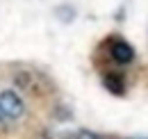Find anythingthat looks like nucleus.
Masks as SVG:
<instances>
[{
    "label": "nucleus",
    "instance_id": "2",
    "mask_svg": "<svg viewBox=\"0 0 148 139\" xmlns=\"http://www.w3.org/2000/svg\"><path fill=\"white\" fill-rule=\"evenodd\" d=\"M110 55H112V59H114L116 64L125 66V64H130V62L134 59V48L130 46L128 41H123V39H116V41L110 46Z\"/></svg>",
    "mask_w": 148,
    "mask_h": 139
},
{
    "label": "nucleus",
    "instance_id": "3",
    "mask_svg": "<svg viewBox=\"0 0 148 139\" xmlns=\"http://www.w3.org/2000/svg\"><path fill=\"white\" fill-rule=\"evenodd\" d=\"M103 82H105V89H107V91H112L114 96H123V94H125L123 78H121V75H116V73H107Z\"/></svg>",
    "mask_w": 148,
    "mask_h": 139
},
{
    "label": "nucleus",
    "instance_id": "4",
    "mask_svg": "<svg viewBox=\"0 0 148 139\" xmlns=\"http://www.w3.org/2000/svg\"><path fill=\"white\" fill-rule=\"evenodd\" d=\"M77 139H103V137L96 135V132H89V130H80V132H77Z\"/></svg>",
    "mask_w": 148,
    "mask_h": 139
},
{
    "label": "nucleus",
    "instance_id": "5",
    "mask_svg": "<svg viewBox=\"0 0 148 139\" xmlns=\"http://www.w3.org/2000/svg\"><path fill=\"white\" fill-rule=\"evenodd\" d=\"M2 119H5V116H2V109H0V121H2Z\"/></svg>",
    "mask_w": 148,
    "mask_h": 139
},
{
    "label": "nucleus",
    "instance_id": "1",
    "mask_svg": "<svg viewBox=\"0 0 148 139\" xmlns=\"http://www.w3.org/2000/svg\"><path fill=\"white\" fill-rule=\"evenodd\" d=\"M0 109H2V116L5 119H12V121H18L21 116L25 114V103L21 100L18 94L5 89L0 94Z\"/></svg>",
    "mask_w": 148,
    "mask_h": 139
}]
</instances>
